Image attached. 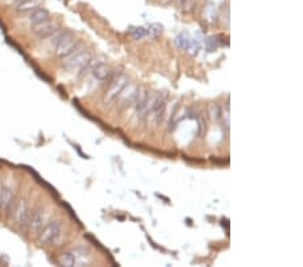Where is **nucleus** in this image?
I'll return each instance as SVG.
<instances>
[{
    "label": "nucleus",
    "mask_w": 303,
    "mask_h": 267,
    "mask_svg": "<svg viewBox=\"0 0 303 267\" xmlns=\"http://www.w3.org/2000/svg\"><path fill=\"white\" fill-rule=\"evenodd\" d=\"M62 236H64L62 224L58 220H53V222H46L43 228L40 229L38 233V240L40 244H46V246H50V244L60 246Z\"/></svg>",
    "instance_id": "f257e3e1"
},
{
    "label": "nucleus",
    "mask_w": 303,
    "mask_h": 267,
    "mask_svg": "<svg viewBox=\"0 0 303 267\" xmlns=\"http://www.w3.org/2000/svg\"><path fill=\"white\" fill-rule=\"evenodd\" d=\"M54 49L57 57L66 58V57H69V55L75 54L76 51L82 49V44H81L80 41L77 40L70 31H65L62 38L58 41V44H57Z\"/></svg>",
    "instance_id": "f03ea898"
},
{
    "label": "nucleus",
    "mask_w": 303,
    "mask_h": 267,
    "mask_svg": "<svg viewBox=\"0 0 303 267\" xmlns=\"http://www.w3.org/2000/svg\"><path fill=\"white\" fill-rule=\"evenodd\" d=\"M127 84H128L127 76H123V74H121V76H114V77L108 81V89L105 90L104 94V103L108 104L114 101Z\"/></svg>",
    "instance_id": "7ed1b4c3"
},
{
    "label": "nucleus",
    "mask_w": 303,
    "mask_h": 267,
    "mask_svg": "<svg viewBox=\"0 0 303 267\" xmlns=\"http://www.w3.org/2000/svg\"><path fill=\"white\" fill-rule=\"evenodd\" d=\"M66 61L64 62V69L69 70V72H75V70H80L82 66L88 64V61L92 58V54H90L88 50L81 49L78 51H76L75 54L66 57Z\"/></svg>",
    "instance_id": "20e7f679"
},
{
    "label": "nucleus",
    "mask_w": 303,
    "mask_h": 267,
    "mask_svg": "<svg viewBox=\"0 0 303 267\" xmlns=\"http://www.w3.org/2000/svg\"><path fill=\"white\" fill-rule=\"evenodd\" d=\"M47 220H49V212L43 207L37 208L34 212L30 213V219H29V222H27L29 229L34 235H38L40 229L43 228V225L47 222Z\"/></svg>",
    "instance_id": "39448f33"
},
{
    "label": "nucleus",
    "mask_w": 303,
    "mask_h": 267,
    "mask_svg": "<svg viewBox=\"0 0 303 267\" xmlns=\"http://www.w3.org/2000/svg\"><path fill=\"white\" fill-rule=\"evenodd\" d=\"M30 207H29V201L26 198H20L16 201L15 209L12 213V218L15 220V224L19 228H25L29 222L30 219Z\"/></svg>",
    "instance_id": "423d86ee"
},
{
    "label": "nucleus",
    "mask_w": 303,
    "mask_h": 267,
    "mask_svg": "<svg viewBox=\"0 0 303 267\" xmlns=\"http://www.w3.org/2000/svg\"><path fill=\"white\" fill-rule=\"evenodd\" d=\"M58 29H60V25L54 19H51V18H47V19L42 20V22L37 23V25L31 26L33 34L37 35L38 38H42V40H45L46 37L51 35Z\"/></svg>",
    "instance_id": "0eeeda50"
},
{
    "label": "nucleus",
    "mask_w": 303,
    "mask_h": 267,
    "mask_svg": "<svg viewBox=\"0 0 303 267\" xmlns=\"http://www.w3.org/2000/svg\"><path fill=\"white\" fill-rule=\"evenodd\" d=\"M16 205V198L14 190L10 186H4L1 196H0V211L4 212L7 216H12Z\"/></svg>",
    "instance_id": "6e6552de"
},
{
    "label": "nucleus",
    "mask_w": 303,
    "mask_h": 267,
    "mask_svg": "<svg viewBox=\"0 0 303 267\" xmlns=\"http://www.w3.org/2000/svg\"><path fill=\"white\" fill-rule=\"evenodd\" d=\"M138 92H139V87L136 84H127L124 87V89L120 92V94L117 96V99L120 103V107H127V105H131L134 103L136 96H138Z\"/></svg>",
    "instance_id": "1a4fd4ad"
},
{
    "label": "nucleus",
    "mask_w": 303,
    "mask_h": 267,
    "mask_svg": "<svg viewBox=\"0 0 303 267\" xmlns=\"http://www.w3.org/2000/svg\"><path fill=\"white\" fill-rule=\"evenodd\" d=\"M90 73H92V76H93L97 81H101V83H108L114 76V73L112 72L110 66L104 64V62H101V61L92 69Z\"/></svg>",
    "instance_id": "9d476101"
},
{
    "label": "nucleus",
    "mask_w": 303,
    "mask_h": 267,
    "mask_svg": "<svg viewBox=\"0 0 303 267\" xmlns=\"http://www.w3.org/2000/svg\"><path fill=\"white\" fill-rule=\"evenodd\" d=\"M47 18H50V12L40 5V7H38V8H35L34 11L29 12L26 20H27V23H29V25L33 26V25H37V23H39V22H42V20L47 19Z\"/></svg>",
    "instance_id": "9b49d317"
},
{
    "label": "nucleus",
    "mask_w": 303,
    "mask_h": 267,
    "mask_svg": "<svg viewBox=\"0 0 303 267\" xmlns=\"http://www.w3.org/2000/svg\"><path fill=\"white\" fill-rule=\"evenodd\" d=\"M40 5H42L40 0H20L19 3L15 4V11L18 14H29Z\"/></svg>",
    "instance_id": "f8f14e48"
},
{
    "label": "nucleus",
    "mask_w": 303,
    "mask_h": 267,
    "mask_svg": "<svg viewBox=\"0 0 303 267\" xmlns=\"http://www.w3.org/2000/svg\"><path fill=\"white\" fill-rule=\"evenodd\" d=\"M58 262L62 265V266H76L77 265V258H76L75 251H68V252H62L60 255V259Z\"/></svg>",
    "instance_id": "ddd939ff"
},
{
    "label": "nucleus",
    "mask_w": 303,
    "mask_h": 267,
    "mask_svg": "<svg viewBox=\"0 0 303 267\" xmlns=\"http://www.w3.org/2000/svg\"><path fill=\"white\" fill-rule=\"evenodd\" d=\"M198 5V0H179V8L185 14L193 12Z\"/></svg>",
    "instance_id": "4468645a"
},
{
    "label": "nucleus",
    "mask_w": 303,
    "mask_h": 267,
    "mask_svg": "<svg viewBox=\"0 0 303 267\" xmlns=\"http://www.w3.org/2000/svg\"><path fill=\"white\" fill-rule=\"evenodd\" d=\"M177 44H178L179 49L182 50H188L190 47V44H191V40H190V37L186 33H184V34L178 35V38H177Z\"/></svg>",
    "instance_id": "2eb2a0df"
},
{
    "label": "nucleus",
    "mask_w": 303,
    "mask_h": 267,
    "mask_svg": "<svg viewBox=\"0 0 303 267\" xmlns=\"http://www.w3.org/2000/svg\"><path fill=\"white\" fill-rule=\"evenodd\" d=\"M209 115H210V119L213 122H219L220 118H221V109L217 104H210L209 105Z\"/></svg>",
    "instance_id": "dca6fc26"
},
{
    "label": "nucleus",
    "mask_w": 303,
    "mask_h": 267,
    "mask_svg": "<svg viewBox=\"0 0 303 267\" xmlns=\"http://www.w3.org/2000/svg\"><path fill=\"white\" fill-rule=\"evenodd\" d=\"M162 33V26L160 25H151L149 29V33L147 34L151 35V37H158V35Z\"/></svg>",
    "instance_id": "f3484780"
},
{
    "label": "nucleus",
    "mask_w": 303,
    "mask_h": 267,
    "mask_svg": "<svg viewBox=\"0 0 303 267\" xmlns=\"http://www.w3.org/2000/svg\"><path fill=\"white\" fill-rule=\"evenodd\" d=\"M132 34H134V37L136 38V40H140V38H143V37L147 35V31H146L143 27H138V29L135 30L134 33H132Z\"/></svg>",
    "instance_id": "a211bd4d"
},
{
    "label": "nucleus",
    "mask_w": 303,
    "mask_h": 267,
    "mask_svg": "<svg viewBox=\"0 0 303 267\" xmlns=\"http://www.w3.org/2000/svg\"><path fill=\"white\" fill-rule=\"evenodd\" d=\"M221 118H223V122L225 124V129L229 130V109L227 108L224 112H221Z\"/></svg>",
    "instance_id": "6ab92c4d"
},
{
    "label": "nucleus",
    "mask_w": 303,
    "mask_h": 267,
    "mask_svg": "<svg viewBox=\"0 0 303 267\" xmlns=\"http://www.w3.org/2000/svg\"><path fill=\"white\" fill-rule=\"evenodd\" d=\"M4 3H7V4H16V3H19L20 0H3Z\"/></svg>",
    "instance_id": "aec40b11"
},
{
    "label": "nucleus",
    "mask_w": 303,
    "mask_h": 267,
    "mask_svg": "<svg viewBox=\"0 0 303 267\" xmlns=\"http://www.w3.org/2000/svg\"><path fill=\"white\" fill-rule=\"evenodd\" d=\"M171 1H173V0H159V3H160V4H163V5H167V4H170V3H171Z\"/></svg>",
    "instance_id": "412c9836"
},
{
    "label": "nucleus",
    "mask_w": 303,
    "mask_h": 267,
    "mask_svg": "<svg viewBox=\"0 0 303 267\" xmlns=\"http://www.w3.org/2000/svg\"><path fill=\"white\" fill-rule=\"evenodd\" d=\"M3 188H4V185H3V182H1V179H0V196H1V192H3Z\"/></svg>",
    "instance_id": "4be33fe9"
}]
</instances>
